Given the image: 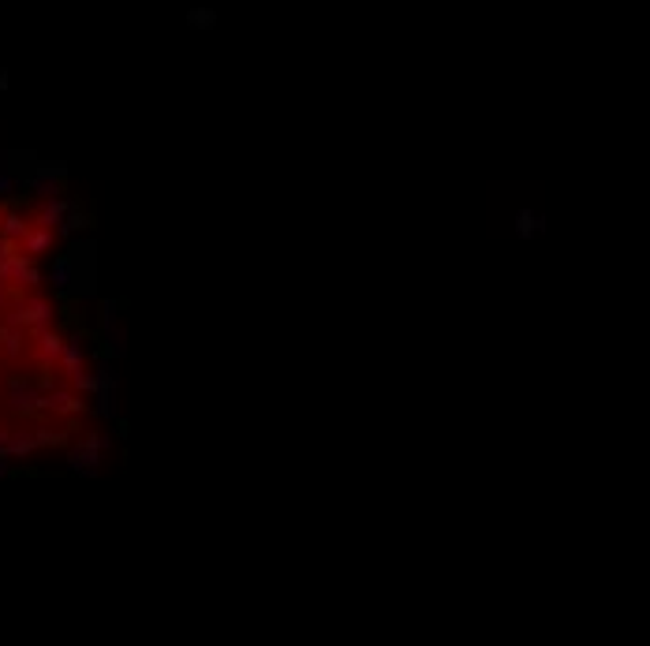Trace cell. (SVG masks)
Listing matches in <instances>:
<instances>
[{
	"label": "cell",
	"instance_id": "6da1fadb",
	"mask_svg": "<svg viewBox=\"0 0 650 646\" xmlns=\"http://www.w3.org/2000/svg\"><path fill=\"white\" fill-rule=\"evenodd\" d=\"M49 247V235H30V250H45Z\"/></svg>",
	"mask_w": 650,
	"mask_h": 646
},
{
	"label": "cell",
	"instance_id": "7a4b0ae2",
	"mask_svg": "<svg viewBox=\"0 0 650 646\" xmlns=\"http://www.w3.org/2000/svg\"><path fill=\"white\" fill-rule=\"evenodd\" d=\"M8 232H11V235H19V232H23V224H19V217H8Z\"/></svg>",
	"mask_w": 650,
	"mask_h": 646
}]
</instances>
